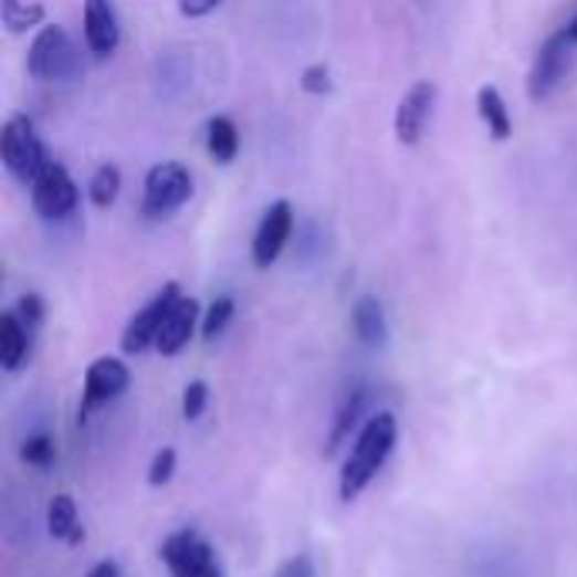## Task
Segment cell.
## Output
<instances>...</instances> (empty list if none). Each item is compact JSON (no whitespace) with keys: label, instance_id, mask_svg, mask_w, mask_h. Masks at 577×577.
<instances>
[{"label":"cell","instance_id":"cell-6","mask_svg":"<svg viewBox=\"0 0 577 577\" xmlns=\"http://www.w3.org/2000/svg\"><path fill=\"white\" fill-rule=\"evenodd\" d=\"M159 557L169 570V577H223L217 550L192 527L169 534L159 547Z\"/></svg>","mask_w":577,"mask_h":577},{"label":"cell","instance_id":"cell-27","mask_svg":"<svg viewBox=\"0 0 577 577\" xmlns=\"http://www.w3.org/2000/svg\"><path fill=\"white\" fill-rule=\"evenodd\" d=\"M14 311H18V317L24 321V325L34 332V328H41V321H44V297L41 294H21Z\"/></svg>","mask_w":577,"mask_h":577},{"label":"cell","instance_id":"cell-3","mask_svg":"<svg viewBox=\"0 0 577 577\" xmlns=\"http://www.w3.org/2000/svg\"><path fill=\"white\" fill-rule=\"evenodd\" d=\"M48 159H51V153H48L44 139L38 136L34 118L31 115H11L4 122V128H0V162H4V169L18 182L31 186Z\"/></svg>","mask_w":577,"mask_h":577},{"label":"cell","instance_id":"cell-4","mask_svg":"<svg viewBox=\"0 0 577 577\" xmlns=\"http://www.w3.org/2000/svg\"><path fill=\"white\" fill-rule=\"evenodd\" d=\"M192 197V172L169 159V162H156L146 179H143V217L159 223L176 217Z\"/></svg>","mask_w":577,"mask_h":577},{"label":"cell","instance_id":"cell-15","mask_svg":"<svg viewBox=\"0 0 577 577\" xmlns=\"http://www.w3.org/2000/svg\"><path fill=\"white\" fill-rule=\"evenodd\" d=\"M352 332L365 348H385L389 345V317L375 294H361L352 304Z\"/></svg>","mask_w":577,"mask_h":577},{"label":"cell","instance_id":"cell-9","mask_svg":"<svg viewBox=\"0 0 577 577\" xmlns=\"http://www.w3.org/2000/svg\"><path fill=\"white\" fill-rule=\"evenodd\" d=\"M291 233H294V207L291 200H274L261 223H256V233H253V243H250V256H253V267L256 271H271L284 246L291 243Z\"/></svg>","mask_w":577,"mask_h":577},{"label":"cell","instance_id":"cell-21","mask_svg":"<svg viewBox=\"0 0 577 577\" xmlns=\"http://www.w3.org/2000/svg\"><path fill=\"white\" fill-rule=\"evenodd\" d=\"M122 192V172L115 162H102L88 179V200L95 210H112Z\"/></svg>","mask_w":577,"mask_h":577},{"label":"cell","instance_id":"cell-16","mask_svg":"<svg viewBox=\"0 0 577 577\" xmlns=\"http://www.w3.org/2000/svg\"><path fill=\"white\" fill-rule=\"evenodd\" d=\"M31 355V328L18 317V311L0 314V365L4 371H18Z\"/></svg>","mask_w":577,"mask_h":577},{"label":"cell","instance_id":"cell-23","mask_svg":"<svg viewBox=\"0 0 577 577\" xmlns=\"http://www.w3.org/2000/svg\"><path fill=\"white\" fill-rule=\"evenodd\" d=\"M54 457H57V449H54V439H51L48 432H34V436H28L24 445H21V460H24L28 466L44 470V466L54 463Z\"/></svg>","mask_w":577,"mask_h":577},{"label":"cell","instance_id":"cell-14","mask_svg":"<svg viewBox=\"0 0 577 577\" xmlns=\"http://www.w3.org/2000/svg\"><path fill=\"white\" fill-rule=\"evenodd\" d=\"M368 402H371V389L368 385H355V389L342 399L335 419H332V429H328V449L325 453H338V449L352 439V432H358L365 426V412H368Z\"/></svg>","mask_w":577,"mask_h":577},{"label":"cell","instance_id":"cell-20","mask_svg":"<svg viewBox=\"0 0 577 577\" xmlns=\"http://www.w3.org/2000/svg\"><path fill=\"white\" fill-rule=\"evenodd\" d=\"M48 18V8L41 0H0V24L8 34H28L41 31Z\"/></svg>","mask_w":577,"mask_h":577},{"label":"cell","instance_id":"cell-8","mask_svg":"<svg viewBox=\"0 0 577 577\" xmlns=\"http://www.w3.org/2000/svg\"><path fill=\"white\" fill-rule=\"evenodd\" d=\"M570 54H574V41L567 38V31H554L534 54L531 75H527V98L531 102H547L560 82L570 72Z\"/></svg>","mask_w":577,"mask_h":577},{"label":"cell","instance_id":"cell-13","mask_svg":"<svg viewBox=\"0 0 577 577\" xmlns=\"http://www.w3.org/2000/svg\"><path fill=\"white\" fill-rule=\"evenodd\" d=\"M200 325H203V307H200V301L189 297V294H182V297L172 304V311H169V317H166V325H162V332H159V338H156V352H159L162 358L179 355V352L189 345V338L197 335Z\"/></svg>","mask_w":577,"mask_h":577},{"label":"cell","instance_id":"cell-7","mask_svg":"<svg viewBox=\"0 0 577 577\" xmlns=\"http://www.w3.org/2000/svg\"><path fill=\"white\" fill-rule=\"evenodd\" d=\"M179 297H182V287H179L176 281L162 284V287L133 314V321L125 325V332H122V352H125V355H143L146 348H156V338H159V332H162V325H166V317H169V311H172V304H176Z\"/></svg>","mask_w":577,"mask_h":577},{"label":"cell","instance_id":"cell-19","mask_svg":"<svg viewBox=\"0 0 577 577\" xmlns=\"http://www.w3.org/2000/svg\"><path fill=\"white\" fill-rule=\"evenodd\" d=\"M476 112H480V118H483V125H486V133H490L496 143H506V139L513 136V118H510V108H506L500 88L483 85V88L476 92Z\"/></svg>","mask_w":577,"mask_h":577},{"label":"cell","instance_id":"cell-31","mask_svg":"<svg viewBox=\"0 0 577 577\" xmlns=\"http://www.w3.org/2000/svg\"><path fill=\"white\" fill-rule=\"evenodd\" d=\"M564 31H567V38H570V41H574V44H577V14H574V18H570V24H567V28H564Z\"/></svg>","mask_w":577,"mask_h":577},{"label":"cell","instance_id":"cell-26","mask_svg":"<svg viewBox=\"0 0 577 577\" xmlns=\"http://www.w3.org/2000/svg\"><path fill=\"white\" fill-rule=\"evenodd\" d=\"M176 473V449L172 445H162L153 466H149V486H166Z\"/></svg>","mask_w":577,"mask_h":577},{"label":"cell","instance_id":"cell-18","mask_svg":"<svg viewBox=\"0 0 577 577\" xmlns=\"http://www.w3.org/2000/svg\"><path fill=\"white\" fill-rule=\"evenodd\" d=\"M207 153L217 166H230L240 156V128L230 115H213L207 122Z\"/></svg>","mask_w":577,"mask_h":577},{"label":"cell","instance_id":"cell-30","mask_svg":"<svg viewBox=\"0 0 577 577\" xmlns=\"http://www.w3.org/2000/svg\"><path fill=\"white\" fill-rule=\"evenodd\" d=\"M88 577H122V570H118L115 560H98V564L88 570Z\"/></svg>","mask_w":577,"mask_h":577},{"label":"cell","instance_id":"cell-5","mask_svg":"<svg viewBox=\"0 0 577 577\" xmlns=\"http://www.w3.org/2000/svg\"><path fill=\"white\" fill-rule=\"evenodd\" d=\"M28 189H31V207H34V213H38L41 220H48V223H61V220L75 217L78 200H82L78 182L72 179L69 166L57 162V159H48Z\"/></svg>","mask_w":577,"mask_h":577},{"label":"cell","instance_id":"cell-1","mask_svg":"<svg viewBox=\"0 0 577 577\" xmlns=\"http://www.w3.org/2000/svg\"><path fill=\"white\" fill-rule=\"evenodd\" d=\"M396 442H399V419L389 409L365 419V426L355 432L352 453L345 457L342 473H338V493L345 503L358 500L371 486V480L385 470V463L396 453Z\"/></svg>","mask_w":577,"mask_h":577},{"label":"cell","instance_id":"cell-17","mask_svg":"<svg viewBox=\"0 0 577 577\" xmlns=\"http://www.w3.org/2000/svg\"><path fill=\"white\" fill-rule=\"evenodd\" d=\"M48 534L54 541L72 544V547H78L85 541V531H82V521H78V506L69 493H57L48 503Z\"/></svg>","mask_w":577,"mask_h":577},{"label":"cell","instance_id":"cell-28","mask_svg":"<svg viewBox=\"0 0 577 577\" xmlns=\"http://www.w3.org/2000/svg\"><path fill=\"white\" fill-rule=\"evenodd\" d=\"M220 4H223V0H176L179 14L189 18V21H200V18H207V14H213Z\"/></svg>","mask_w":577,"mask_h":577},{"label":"cell","instance_id":"cell-2","mask_svg":"<svg viewBox=\"0 0 577 577\" xmlns=\"http://www.w3.org/2000/svg\"><path fill=\"white\" fill-rule=\"evenodd\" d=\"M24 69L34 82L69 85L85 75V61H82V48L75 44V38L69 31L61 24H44L41 31H34V38L28 44Z\"/></svg>","mask_w":577,"mask_h":577},{"label":"cell","instance_id":"cell-11","mask_svg":"<svg viewBox=\"0 0 577 577\" xmlns=\"http://www.w3.org/2000/svg\"><path fill=\"white\" fill-rule=\"evenodd\" d=\"M436 102H439V85L436 82H416L412 88H406V95L396 105V139L402 146H419L426 128L436 115Z\"/></svg>","mask_w":577,"mask_h":577},{"label":"cell","instance_id":"cell-25","mask_svg":"<svg viewBox=\"0 0 577 577\" xmlns=\"http://www.w3.org/2000/svg\"><path fill=\"white\" fill-rule=\"evenodd\" d=\"M207 402H210V385L207 381H189L186 385V392H182V416L189 422H197L203 412H207Z\"/></svg>","mask_w":577,"mask_h":577},{"label":"cell","instance_id":"cell-22","mask_svg":"<svg viewBox=\"0 0 577 577\" xmlns=\"http://www.w3.org/2000/svg\"><path fill=\"white\" fill-rule=\"evenodd\" d=\"M233 311H237V301H233V294H220V297H213V301H210V307L203 311V325H200V335H203L207 342L220 338V335L227 332V325H230V321H233Z\"/></svg>","mask_w":577,"mask_h":577},{"label":"cell","instance_id":"cell-24","mask_svg":"<svg viewBox=\"0 0 577 577\" xmlns=\"http://www.w3.org/2000/svg\"><path fill=\"white\" fill-rule=\"evenodd\" d=\"M301 92H307V95H332L335 92V78H332V69L325 61H314L301 72Z\"/></svg>","mask_w":577,"mask_h":577},{"label":"cell","instance_id":"cell-10","mask_svg":"<svg viewBox=\"0 0 577 577\" xmlns=\"http://www.w3.org/2000/svg\"><path fill=\"white\" fill-rule=\"evenodd\" d=\"M128 381H133V371H128V365H125L122 358H115V355H102V358H95V361L85 368L82 409H78L82 422H85L95 409L115 402V399L128 389Z\"/></svg>","mask_w":577,"mask_h":577},{"label":"cell","instance_id":"cell-12","mask_svg":"<svg viewBox=\"0 0 577 577\" xmlns=\"http://www.w3.org/2000/svg\"><path fill=\"white\" fill-rule=\"evenodd\" d=\"M82 38L95 57H112L122 44V24L112 0H82Z\"/></svg>","mask_w":577,"mask_h":577},{"label":"cell","instance_id":"cell-29","mask_svg":"<svg viewBox=\"0 0 577 577\" xmlns=\"http://www.w3.org/2000/svg\"><path fill=\"white\" fill-rule=\"evenodd\" d=\"M274 577H314V560L307 554H294L277 567Z\"/></svg>","mask_w":577,"mask_h":577}]
</instances>
